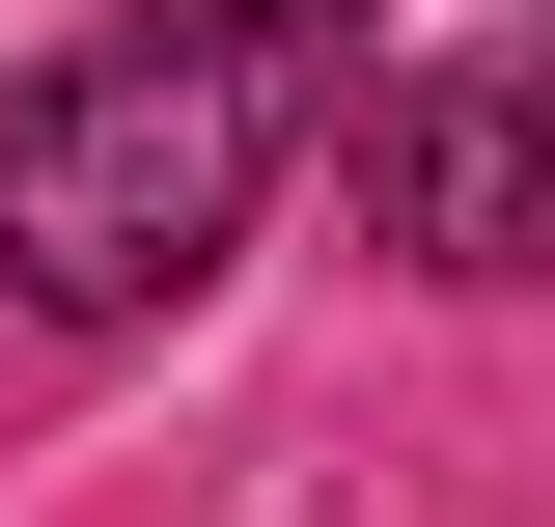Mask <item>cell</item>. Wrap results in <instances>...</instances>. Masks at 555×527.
Instances as JSON below:
<instances>
[{"mask_svg":"<svg viewBox=\"0 0 555 527\" xmlns=\"http://www.w3.org/2000/svg\"><path fill=\"white\" fill-rule=\"evenodd\" d=\"M334 112V0H112L83 56L0 83V306L139 333L250 250V195Z\"/></svg>","mask_w":555,"mask_h":527,"instance_id":"6da1fadb","label":"cell"},{"mask_svg":"<svg viewBox=\"0 0 555 527\" xmlns=\"http://www.w3.org/2000/svg\"><path fill=\"white\" fill-rule=\"evenodd\" d=\"M361 222L416 278H555V28H500V56L361 112Z\"/></svg>","mask_w":555,"mask_h":527,"instance_id":"7a4b0ae2","label":"cell"}]
</instances>
